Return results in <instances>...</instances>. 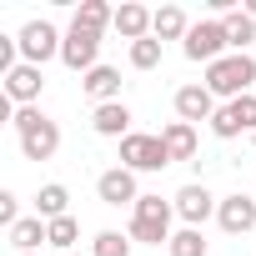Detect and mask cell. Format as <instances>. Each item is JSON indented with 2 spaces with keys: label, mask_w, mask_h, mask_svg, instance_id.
I'll return each mask as SVG.
<instances>
[{
  "label": "cell",
  "mask_w": 256,
  "mask_h": 256,
  "mask_svg": "<svg viewBox=\"0 0 256 256\" xmlns=\"http://www.w3.org/2000/svg\"><path fill=\"white\" fill-rule=\"evenodd\" d=\"M216 226H221L226 236H246V231L256 226V201H251L246 191L221 196V206H216Z\"/></svg>",
  "instance_id": "cell-11"
},
{
  "label": "cell",
  "mask_w": 256,
  "mask_h": 256,
  "mask_svg": "<svg viewBox=\"0 0 256 256\" xmlns=\"http://www.w3.org/2000/svg\"><path fill=\"white\" fill-rule=\"evenodd\" d=\"M221 30H226V46L241 50V56H246V46L256 40V20H251L246 10H226V16H221Z\"/></svg>",
  "instance_id": "cell-21"
},
{
  "label": "cell",
  "mask_w": 256,
  "mask_h": 256,
  "mask_svg": "<svg viewBox=\"0 0 256 256\" xmlns=\"http://www.w3.org/2000/svg\"><path fill=\"white\" fill-rule=\"evenodd\" d=\"M80 90H86L96 106H110V100H120V70H116V66H96V70L80 76Z\"/></svg>",
  "instance_id": "cell-15"
},
{
  "label": "cell",
  "mask_w": 256,
  "mask_h": 256,
  "mask_svg": "<svg viewBox=\"0 0 256 256\" xmlns=\"http://www.w3.org/2000/svg\"><path fill=\"white\" fill-rule=\"evenodd\" d=\"M96 56H100V36H96V30L70 26V30H66V46H60V60H66L70 70H80V76H86V70H96V66H100Z\"/></svg>",
  "instance_id": "cell-10"
},
{
  "label": "cell",
  "mask_w": 256,
  "mask_h": 256,
  "mask_svg": "<svg viewBox=\"0 0 256 256\" xmlns=\"http://www.w3.org/2000/svg\"><path fill=\"white\" fill-rule=\"evenodd\" d=\"M36 216H40V221H60V216H70V191H66L60 181L40 186V191H36Z\"/></svg>",
  "instance_id": "cell-20"
},
{
  "label": "cell",
  "mask_w": 256,
  "mask_h": 256,
  "mask_svg": "<svg viewBox=\"0 0 256 256\" xmlns=\"http://www.w3.org/2000/svg\"><path fill=\"white\" fill-rule=\"evenodd\" d=\"M211 131H216L221 141H236L241 131H256V96H241V100H226V106H216V116H211Z\"/></svg>",
  "instance_id": "cell-7"
},
{
  "label": "cell",
  "mask_w": 256,
  "mask_h": 256,
  "mask_svg": "<svg viewBox=\"0 0 256 256\" xmlns=\"http://www.w3.org/2000/svg\"><path fill=\"white\" fill-rule=\"evenodd\" d=\"M120 166L126 171H166L171 156H166V141L161 136H146V131H131L120 141Z\"/></svg>",
  "instance_id": "cell-5"
},
{
  "label": "cell",
  "mask_w": 256,
  "mask_h": 256,
  "mask_svg": "<svg viewBox=\"0 0 256 256\" xmlns=\"http://www.w3.org/2000/svg\"><path fill=\"white\" fill-rule=\"evenodd\" d=\"M166 251H171V256H206V236H201L196 226H181V231L166 241Z\"/></svg>",
  "instance_id": "cell-23"
},
{
  "label": "cell",
  "mask_w": 256,
  "mask_h": 256,
  "mask_svg": "<svg viewBox=\"0 0 256 256\" xmlns=\"http://www.w3.org/2000/svg\"><path fill=\"white\" fill-rule=\"evenodd\" d=\"M171 206H176V216H181L186 226H196V231H201V221H206V216H216V206H221V201H216L201 181H186V186L171 196Z\"/></svg>",
  "instance_id": "cell-8"
},
{
  "label": "cell",
  "mask_w": 256,
  "mask_h": 256,
  "mask_svg": "<svg viewBox=\"0 0 256 256\" xmlns=\"http://www.w3.org/2000/svg\"><path fill=\"white\" fill-rule=\"evenodd\" d=\"M16 136H20V156L26 161H50L56 151H60V126L46 116V110H36V106H26V110H16Z\"/></svg>",
  "instance_id": "cell-1"
},
{
  "label": "cell",
  "mask_w": 256,
  "mask_h": 256,
  "mask_svg": "<svg viewBox=\"0 0 256 256\" xmlns=\"http://www.w3.org/2000/svg\"><path fill=\"white\" fill-rule=\"evenodd\" d=\"M181 50H186V60H221V56H231V46H226V30H221V20H196L191 30H186V40H181Z\"/></svg>",
  "instance_id": "cell-6"
},
{
  "label": "cell",
  "mask_w": 256,
  "mask_h": 256,
  "mask_svg": "<svg viewBox=\"0 0 256 256\" xmlns=\"http://www.w3.org/2000/svg\"><path fill=\"white\" fill-rule=\"evenodd\" d=\"M186 30H191V20H186L181 6H161V10L151 16V36H156V40H186Z\"/></svg>",
  "instance_id": "cell-19"
},
{
  "label": "cell",
  "mask_w": 256,
  "mask_h": 256,
  "mask_svg": "<svg viewBox=\"0 0 256 256\" xmlns=\"http://www.w3.org/2000/svg\"><path fill=\"white\" fill-rule=\"evenodd\" d=\"M70 26L106 36V26H116V10L106 6V0H80V6H76V20H70Z\"/></svg>",
  "instance_id": "cell-22"
},
{
  "label": "cell",
  "mask_w": 256,
  "mask_h": 256,
  "mask_svg": "<svg viewBox=\"0 0 256 256\" xmlns=\"http://www.w3.org/2000/svg\"><path fill=\"white\" fill-rule=\"evenodd\" d=\"M176 116H181L186 126L211 120V116H216V96H211L206 86H181V90H176Z\"/></svg>",
  "instance_id": "cell-14"
},
{
  "label": "cell",
  "mask_w": 256,
  "mask_h": 256,
  "mask_svg": "<svg viewBox=\"0 0 256 256\" xmlns=\"http://www.w3.org/2000/svg\"><path fill=\"white\" fill-rule=\"evenodd\" d=\"M50 226V246L56 251H70L76 241H80V226H76V216H60V221H46Z\"/></svg>",
  "instance_id": "cell-26"
},
{
  "label": "cell",
  "mask_w": 256,
  "mask_h": 256,
  "mask_svg": "<svg viewBox=\"0 0 256 256\" xmlns=\"http://www.w3.org/2000/svg\"><path fill=\"white\" fill-rule=\"evenodd\" d=\"M40 86H46L40 66H26V60H20V66L6 76V100L26 110V106H36V100H40Z\"/></svg>",
  "instance_id": "cell-12"
},
{
  "label": "cell",
  "mask_w": 256,
  "mask_h": 256,
  "mask_svg": "<svg viewBox=\"0 0 256 256\" xmlns=\"http://www.w3.org/2000/svg\"><path fill=\"white\" fill-rule=\"evenodd\" d=\"M131 66H136V70H156V66H161V40H156V36L136 40V46H131Z\"/></svg>",
  "instance_id": "cell-25"
},
{
  "label": "cell",
  "mask_w": 256,
  "mask_h": 256,
  "mask_svg": "<svg viewBox=\"0 0 256 256\" xmlns=\"http://www.w3.org/2000/svg\"><path fill=\"white\" fill-rule=\"evenodd\" d=\"M131 236H120V231H96V241H90V251L96 256H131Z\"/></svg>",
  "instance_id": "cell-24"
},
{
  "label": "cell",
  "mask_w": 256,
  "mask_h": 256,
  "mask_svg": "<svg viewBox=\"0 0 256 256\" xmlns=\"http://www.w3.org/2000/svg\"><path fill=\"white\" fill-rule=\"evenodd\" d=\"M90 131L96 136H110V141H126V136H131V106H126V100L96 106L90 110Z\"/></svg>",
  "instance_id": "cell-13"
},
{
  "label": "cell",
  "mask_w": 256,
  "mask_h": 256,
  "mask_svg": "<svg viewBox=\"0 0 256 256\" xmlns=\"http://www.w3.org/2000/svg\"><path fill=\"white\" fill-rule=\"evenodd\" d=\"M246 16H251V20H256V0H246Z\"/></svg>",
  "instance_id": "cell-28"
},
{
  "label": "cell",
  "mask_w": 256,
  "mask_h": 256,
  "mask_svg": "<svg viewBox=\"0 0 256 256\" xmlns=\"http://www.w3.org/2000/svg\"><path fill=\"white\" fill-rule=\"evenodd\" d=\"M161 141H166V156L171 161H191L196 156V126L171 120V126H161Z\"/></svg>",
  "instance_id": "cell-18"
},
{
  "label": "cell",
  "mask_w": 256,
  "mask_h": 256,
  "mask_svg": "<svg viewBox=\"0 0 256 256\" xmlns=\"http://www.w3.org/2000/svg\"><path fill=\"white\" fill-rule=\"evenodd\" d=\"M16 46H20V60H26V66H46V60H56V56H60L66 36H60L50 20H26V26H20V36H16Z\"/></svg>",
  "instance_id": "cell-4"
},
{
  "label": "cell",
  "mask_w": 256,
  "mask_h": 256,
  "mask_svg": "<svg viewBox=\"0 0 256 256\" xmlns=\"http://www.w3.org/2000/svg\"><path fill=\"white\" fill-rule=\"evenodd\" d=\"M151 16H156V10L136 6V0H126V6L116 10V30H120L126 40H131V46H136V40H146V36H151Z\"/></svg>",
  "instance_id": "cell-17"
},
{
  "label": "cell",
  "mask_w": 256,
  "mask_h": 256,
  "mask_svg": "<svg viewBox=\"0 0 256 256\" xmlns=\"http://www.w3.org/2000/svg\"><path fill=\"white\" fill-rule=\"evenodd\" d=\"M171 216H176V206L171 201H161V196H141L136 206H131V236L136 246H161V241H171L176 231H171Z\"/></svg>",
  "instance_id": "cell-3"
},
{
  "label": "cell",
  "mask_w": 256,
  "mask_h": 256,
  "mask_svg": "<svg viewBox=\"0 0 256 256\" xmlns=\"http://www.w3.org/2000/svg\"><path fill=\"white\" fill-rule=\"evenodd\" d=\"M0 221H6V231L20 221V201H16V191H0Z\"/></svg>",
  "instance_id": "cell-27"
},
{
  "label": "cell",
  "mask_w": 256,
  "mask_h": 256,
  "mask_svg": "<svg viewBox=\"0 0 256 256\" xmlns=\"http://www.w3.org/2000/svg\"><path fill=\"white\" fill-rule=\"evenodd\" d=\"M251 80H256V60L251 56H241V50H231V56H221V60H211L206 66V90L211 96H221V100H241L246 90H251Z\"/></svg>",
  "instance_id": "cell-2"
},
{
  "label": "cell",
  "mask_w": 256,
  "mask_h": 256,
  "mask_svg": "<svg viewBox=\"0 0 256 256\" xmlns=\"http://www.w3.org/2000/svg\"><path fill=\"white\" fill-rule=\"evenodd\" d=\"M10 246H16L20 256H36L40 246H50V226H46L40 216H20V221L10 226Z\"/></svg>",
  "instance_id": "cell-16"
},
{
  "label": "cell",
  "mask_w": 256,
  "mask_h": 256,
  "mask_svg": "<svg viewBox=\"0 0 256 256\" xmlns=\"http://www.w3.org/2000/svg\"><path fill=\"white\" fill-rule=\"evenodd\" d=\"M96 196L106 206H136L141 201V186H136V171H126V166H110L96 176Z\"/></svg>",
  "instance_id": "cell-9"
}]
</instances>
